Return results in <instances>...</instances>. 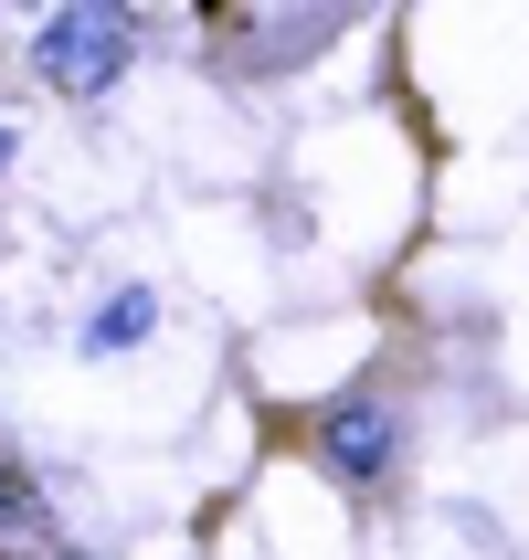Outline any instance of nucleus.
<instances>
[{
  "mask_svg": "<svg viewBox=\"0 0 529 560\" xmlns=\"http://www.w3.org/2000/svg\"><path fill=\"white\" fill-rule=\"evenodd\" d=\"M11 159H22V127H11V117H0V170H11Z\"/></svg>",
  "mask_w": 529,
  "mask_h": 560,
  "instance_id": "5",
  "label": "nucleus"
},
{
  "mask_svg": "<svg viewBox=\"0 0 529 560\" xmlns=\"http://www.w3.org/2000/svg\"><path fill=\"white\" fill-rule=\"evenodd\" d=\"M159 328V285H117V296H95L85 328H74V360H127V349H149Z\"/></svg>",
  "mask_w": 529,
  "mask_h": 560,
  "instance_id": "3",
  "label": "nucleus"
},
{
  "mask_svg": "<svg viewBox=\"0 0 529 560\" xmlns=\"http://www.w3.org/2000/svg\"><path fill=\"white\" fill-rule=\"evenodd\" d=\"M54 560H95V550H54Z\"/></svg>",
  "mask_w": 529,
  "mask_h": 560,
  "instance_id": "6",
  "label": "nucleus"
},
{
  "mask_svg": "<svg viewBox=\"0 0 529 560\" xmlns=\"http://www.w3.org/2000/svg\"><path fill=\"white\" fill-rule=\"evenodd\" d=\"M127 63H138V11L127 0H64V11L32 22V74L54 95H74V106L117 95Z\"/></svg>",
  "mask_w": 529,
  "mask_h": 560,
  "instance_id": "1",
  "label": "nucleus"
},
{
  "mask_svg": "<svg viewBox=\"0 0 529 560\" xmlns=\"http://www.w3.org/2000/svg\"><path fill=\"white\" fill-rule=\"evenodd\" d=\"M308 455H318L329 487H392V466H403V412L381 402V392H340L308 423Z\"/></svg>",
  "mask_w": 529,
  "mask_h": 560,
  "instance_id": "2",
  "label": "nucleus"
},
{
  "mask_svg": "<svg viewBox=\"0 0 529 560\" xmlns=\"http://www.w3.org/2000/svg\"><path fill=\"white\" fill-rule=\"evenodd\" d=\"M54 539V508H43V476L22 455H0V550H43Z\"/></svg>",
  "mask_w": 529,
  "mask_h": 560,
  "instance_id": "4",
  "label": "nucleus"
}]
</instances>
